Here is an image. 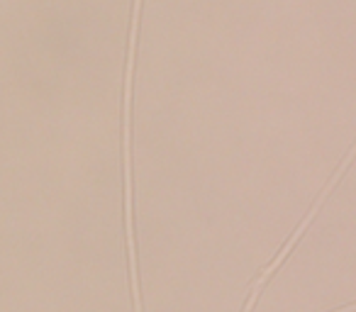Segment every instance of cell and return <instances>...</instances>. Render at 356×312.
<instances>
[{
    "mask_svg": "<svg viewBox=\"0 0 356 312\" xmlns=\"http://www.w3.org/2000/svg\"><path fill=\"white\" fill-rule=\"evenodd\" d=\"M349 161H351V151H349V154H346V159H344V166H341V169H339V171H337V176H334V179H332V181H330V186H327V188H325V193H322V195H320V200H317V203H315V205H312V210H310V213H307L305 222H302V224H300V227H298V232H296V234H293V239H291V242H288V244H286V247H283V249H281V252H278V256H276V258H273V261H271V266H266V268H264V271H261V273H259V278H257V281H254V288H252V297H249V302H247V307H244V312H252V307H254V302H257V297H259V290H261V288H264V283H266V281H268V278H271V273H273V271H276V268H278V266H281V263H283V261H286V256H288V254H291L293 244H296V242H298V239H300V237H302V232H305V229H307V227H310L312 217H315V215H317V210H320V205H322V200H325V195H327V193H330V190H332V188H334V183H337V181H339V176H341V174H344V171H346V169H349Z\"/></svg>",
    "mask_w": 356,
    "mask_h": 312,
    "instance_id": "1",
    "label": "cell"
}]
</instances>
